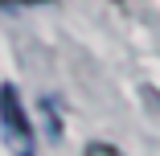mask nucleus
Returning <instances> with one entry per match:
<instances>
[{
  "label": "nucleus",
  "instance_id": "1",
  "mask_svg": "<svg viewBox=\"0 0 160 156\" xmlns=\"http://www.w3.org/2000/svg\"><path fill=\"white\" fill-rule=\"evenodd\" d=\"M0 140L8 156H33V119H29L12 82H0Z\"/></svg>",
  "mask_w": 160,
  "mask_h": 156
},
{
  "label": "nucleus",
  "instance_id": "2",
  "mask_svg": "<svg viewBox=\"0 0 160 156\" xmlns=\"http://www.w3.org/2000/svg\"><path fill=\"white\" fill-rule=\"evenodd\" d=\"M86 156H123L115 144H86Z\"/></svg>",
  "mask_w": 160,
  "mask_h": 156
},
{
  "label": "nucleus",
  "instance_id": "3",
  "mask_svg": "<svg viewBox=\"0 0 160 156\" xmlns=\"http://www.w3.org/2000/svg\"><path fill=\"white\" fill-rule=\"evenodd\" d=\"M0 4H45V0H0Z\"/></svg>",
  "mask_w": 160,
  "mask_h": 156
},
{
  "label": "nucleus",
  "instance_id": "4",
  "mask_svg": "<svg viewBox=\"0 0 160 156\" xmlns=\"http://www.w3.org/2000/svg\"><path fill=\"white\" fill-rule=\"evenodd\" d=\"M115 4H123V0H115Z\"/></svg>",
  "mask_w": 160,
  "mask_h": 156
}]
</instances>
